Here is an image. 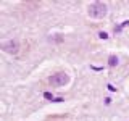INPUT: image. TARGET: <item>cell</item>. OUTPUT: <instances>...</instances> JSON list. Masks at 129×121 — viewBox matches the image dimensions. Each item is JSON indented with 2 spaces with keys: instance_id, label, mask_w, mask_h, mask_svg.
Returning a JSON list of instances; mask_svg holds the SVG:
<instances>
[{
  "instance_id": "obj_5",
  "label": "cell",
  "mask_w": 129,
  "mask_h": 121,
  "mask_svg": "<svg viewBox=\"0 0 129 121\" xmlns=\"http://www.w3.org/2000/svg\"><path fill=\"white\" fill-rule=\"evenodd\" d=\"M44 97H45L47 100H53V95L50 94V92H45V94H44Z\"/></svg>"
},
{
  "instance_id": "obj_6",
  "label": "cell",
  "mask_w": 129,
  "mask_h": 121,
  "mask_svg": "<svg viewBox=\"0 0 129 121\" xmlns=\"http://www.w3.org/2000/svg\"><path fill=\"white\" fill-rule=\"evenodd\" d=\"M100 37L102 39H108V34L107 32H100Z\"/></svg>"
},
{
  "instance_id": "obj_1",
  "label": "cell",
  "mask_w": 129,
  "mask_h": 121,
  "mask_svg": "<svg viewBox=\"0 0 129 121\" xmlns=\"http://www.w3.org/2000/svg\"><path fill=\"white\" fill-rule=\"evenodd\" d=\"M87 13H89L90 18L100 19L103 16H107V3H103V2H94V3H90L89 8H87Z\"/></svg>"
},
{
  "instance_id": "obj_7",
  "label": "cell",
  "mask_w": 129,
  "mask_h": 121,
  "mask_svg": "<svg viewBox=\"0 0 129 121\" xmlns=\"http://www.w3.org/2000/svg\"><path fill=\"white\" fill-rule=\"evenodd\" d=\"M108 89H110L111 92H115V91H116V89H115V87H113V86H111V84H108Z\"/></svg>"
},
{
  "instance_id": "obj_4",
  "label": "cell",
  "mask_w": 129,
  "mask_h": 121,
  "mask_svg": "<svg viewBox=\"0 0 129 121\" xmlns=\"http://www.w3.org/2000/svg\"><path fill=\"white\" fill-rule=\"evenodd\" d=\"M108 65H110V66H116V65H118V57L111 55V57L108 58Z\"/></svg>"
},
{
  "instance_id": "obj_3",
  "label": "cell",
  "mask_w": 129,
  "mask_h": 121,
  "mask_svg": "<svg viewBox=\"0 0 129 121\" xmlns=\"http://www.w3.org/2000/svg\"><path fill=\"white\" fill-rule=\"evenodd\" d=\"M2 50H3L5 53L16 55L18 50H19V45H18L16 40H5V42H2Z\"/></svg>"
},
{
  "instance_id": "obj_2",
  "label": "cell",
  "mask_w": 129,
  "mask_h": 121,
  "mask_svg": "<svg viewBox=\"0 0 129 121\" xmlns=\"http://www.w3.org/2000/svg\"><path fill=\"white\" fill-rule=\"evenodd\" d=\"M68 81H70V76H68L66 73H55V74L50 78V84L55 86V87H60V86L68 84Z\"/></svg>"
}]
</instances>
